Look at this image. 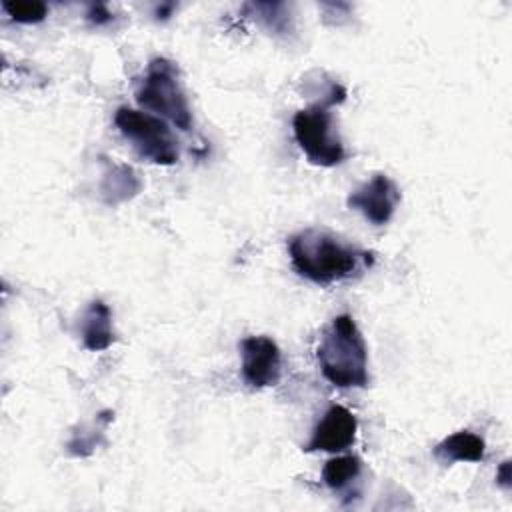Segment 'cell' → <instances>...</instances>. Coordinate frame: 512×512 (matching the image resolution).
<instances>
[{"mask_svg":"<svg viewBox=\"0 0 512 512\" xmlns=\"http://www.w3.org/2000/svg\"><path fill=\"white\" fill-rule=\"evenodd\" d=\"M288 252L294 270L316 284L346 280L372 262V254L320 228H306L294 234L288 242Z\"/></svg>","mask_w":512,"mask_h":512,"instance_id":"1","label":"cell"},{"mask_svg":"<svg viewBox=\"0 0 512 512\" xmlns=\"http://www.w3.org/2000/svg\"><path fill=\"white\" fill-rule=\"evenodd\" d=\"M324 378L338 388L368 386V350L350 314L336 316L316 348Z\"/></svg>","mask_w":512,"mask_h":512,"instance_id":"2","label":"cell"},{"mask_svg":"<svg viewBox=\"0 0 512 512\" xmlns=\"http://www.w3.org/2000/svg\"><path fill=\"white\" fill-rule=\"evenodd\" d=\"M136 102L142 108L168 118L180 130L192 128V112L180 86L178 70L166 58L150 60L146 74L136 88Z\"/></svg>","mask_w":512,"mask_h":512,"instance_id":"3","label":"cell"},{"mask_svg":"<svg viewBox=\"0 0 512 512\" xmlns=\"http://www.w3.org/2000/svg\"><path fill=\"white\" fill-rule=\"evenodd\" d=\"M114 124L142 158L162 166L178 160V140L160 116L122 106L114 114Z\"/></svg>","mask_w":512,"mask_h":512,"instance_id":"4","label":"cell"},{"mask_svg":"<svg viewBox=\"0 0 512 512\" xmlns=\"http://www.w3.org/2000/svg\"><path fill=\"white\" fill-rule=\"evenodd\" d=\"M334 102L328 98L324 104H312L298 110L292 118L294 138L300 150L312 164L336 166L346 158L344 144L334 132V120L330 106Z\"/></svg>","mask_w":512,"mask_h":512,"instance_id":"5","label":"cell"},{"mask_svg":"<svg viewBox=\"0 0 512 512\" xmlns=\"http://www.w3.org/2000/svg\"><path fill=\"white\" fill-rule=\"evenodd\" d=\"M242 378L252 388L274 386L280 380L282 356L278 344L268 336H248L240 342Z\"/></svg>","mask_w":512,"mask_h":512,"instance_id":"6","label":"cell"},{"mask_svg":"<svg viewBox=\"0 0 512 512\" xmlns=\"http://www.w3.org/2000/svg\"><path fill=\"white\" fill-rule=\"evenodd\" d=\"M398 202L400 190L386 174H376L372 180L356 188L346 200L350 208L360 210L364 218L376 226H382L392 218Z\"/></svg>","mask_w":512,"mask_h":512,"instance_id":"7","label":"cell"},{"mask_svg":"<svg viewBox=\"0 0 512 512\" xmlns=\"http://www.w3.org/2000/svg\"><path fill=\"white\" fill-rule=\"evenodd\" d=\"M356 430H358L356 416L348 408L340 404H332L324 412L320 422L314 426L312 436L306 442L304 450L306 452H316V450L340 452L352 446L356 438Z\"/></svg>","mask_w":512,"mask_h":512,"instance_id":"8","label":"cell"},{"mask_svg":"<svg viewBox=\"0 0 512 512\" xmlns=\"http://www.w3.org/2000/svg\"><path fill=\"white\" fill-rule=\"evenodd\" d=\"M82 342L92 352H102L112 346L114 330H112V312L102 300L90 302L80 322Z\"/></svg>","mask_w":512,"mask_h":512,"instance_id":"9","label":"cell"},{"mask_svg":"<svg viewBox=\"0 0 512 512\" xmlns=\"http://www.w3.org/2000/svg\"><path fill=\"white\" fill-rule=\"evenodd\" d=\"M434 456L446 462H480L484 458V440L468 430H460L436 444Z\"/></svg>","mask_w":512,"mask_h":512,"instance_id":"10","label":"cell"},{"mask_svg":"<svg viewBox=\"0 0 512 512\" xmlns=\"http://www.w3.org/2000/svg\"><path fill=\"white\" fill-rule=\"evenodd\" d=\"M362 472V460L358 456H338L330 458L322 468V480L330 490H344Z\"/></svg>","mask_w":512,"mask_h":512,"instance_id":"11","label":"cell"},{"mask_svg":"<svg viewBox=\"0 0 512 512\" xmlns=\"http://www.w3.org/2000/svg\"><path fill=\"white\" fill-rule=\"evenodd\" d=\"M2 8L4 12L16 20V22H22V24H34V22H40L46 18L48 14V8L44 2H38V0H18V2H2Z\"/></svg>","mask_w":512,"mask_h":512,"instance_id":"12","label":"cell"},{"mask_svg":"<svg viewBox=\"0 0 512 512\" xmlns=\"http://www.w3.org/2000/svg\"><path fill=\"white\" fill-rule=\"evenodd\" d=\"M86 16H88V20H90L92 24H106V22L112 18L110 10H108L104 4H92Z\"/></svg>","mask_w":512,"mask_h":512,"instance_id":"13","label":"cell"},{"mask_svg":"<svg viewBox=\"0 0 512 512\" xmlns=\"http://www.w3.org/2000/svg\"><path fill=\"white\" fill-rule=\"evenodd\" d=\"M496 480H498V484L500 486H504V488H510V480H512V470H510V462L508 460H504L502 464H500V468H498V472H496Z\"/></svg>","mask_w":512,"mask_h":512,"instance_id":"14","label":"cell"},{"mask_svg":"<svg viewBox=\"0 0 512 512\" xmlns=\"http://www.w3.org/2000/svg\"><path fill=\"white\" fill-rule=\"evenodd\" d=\"M174 10V4H164V6H160V8H156V18H168L170 16V12Z\"/></svg>","mask_w":512,"mask_h":512,"instance_id":"15","label":"cell"}]
</instances>
